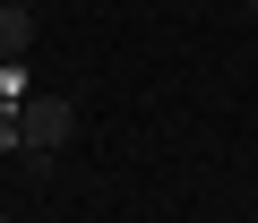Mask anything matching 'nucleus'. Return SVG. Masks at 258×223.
<instances>
[{
    "mask_svg": "<svg viewBox=\"0 0 258 223\" xmlns=\"http://www.w3.org/2000/svg\"><path fill=\"white\" fill-rule=\"evenodd\" d=\"M78 138V103H60V94H26L18 103V146L26 155H60Z\"/></svg>",
    "mask_w": 258,
    "mask_h": 223,
    "instance_id": "f257e3e1",
    "label": "nucleus"
},
{
    "mask_svg": "<svg viewBox=\"0 0 258 223\" xmlns=\"http://www.w3.org/2000/svg\"><path fill=\"white\" fill-rule=\"evenodd\" d=\"M26 52H35V0L0 9V60H26Z\"/></svg>",
    "mask_w": 258,
    "mask_h": 223,
    "instance_id": "f03ea898",
    "label": "nucleus"
},
{
    "mask_svg": "<svg viewBox=\"0 0 258 223\" xmlns=\"http://www.w3.org/2000/svg\"><path fill=\"white\" fill-rule=\"evenodd\" d=\"M0 155H26L18 146V112H0Z\"/></svg>",
    "mask_w": 258,
    "mask_h": 223,
    "instance_id": "7ed1b4c3",
    "label": "nucleus"
},
{
    "mask_svg": "<svg viewBox=\"0 0 258 223\" xmlns=\"http://www.w3.org/2000/svg\"><path fill=\"white\" fill-rule=\"evenodd\" d=\"M0 9H18V0H0Z\"/></svg>",
    "mask_w": 258,
    "mask_h": 223,
    "instance_id": "20e7f679",
    "label": "nucleus"
},
{
    "mask_svg": "<svg viewBox=\"0 0 258 223\" xmlns=\"http://www.w3.org/2000/svg\"><path fill=\"white\" fill-rule=\"evenodd\" d=\"M249 18H258V0H249Z\"/></svg>",
    "mask_w": 258,
    "mask_h": 223,
    "instance_id": "39448f33",
    "label": "nucleus"
},
{
    "mask_svg": "<svg viewBox=\"0 0 258 223\" xmlns=\"http://www.w3.org/2000/svg\"><path fill=\"white\" fill-rule=\"evenodd\" d=\"M0 223H9V214H0Z\"/></svg>",
    "mask_w": 258,
    "mask_h": 223,
    "instance_id": "423d86ee",
    "label": "nucleus"
}]
</instances>
